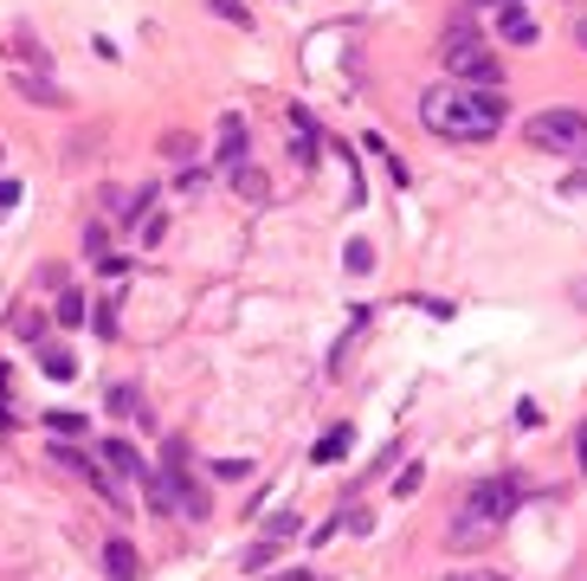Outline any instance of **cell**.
Segmentation results:
<instances>
[{
    "label": "cell",
    "instance_id": "6da1fadb",
    "mask_svg": "<svg viewBox=\"0 0 587 581\" xmlns=\"http://www.w3.org/2000/svg\"><path fill=\"white\" fill-rule=\"evenodd\" d=\"M504 91H491V84H433L426 97H420V123H426V136H440V143H491L497 129H504Z\"/></svg>",
    "mask_w": 587,
    "mask_h": 581
},
{
    "label": "cell",
    "instance_id": "7a4b0ae2",
    "mask_svg": "<svg viewBox=\"0 0 587 581\" xmlns=\"http://www.w3.org/2000/svg\"><path fill=\"white\" fill-rule=\"evenodd\" d=\"M529 149L543 155H568V162H587V116L581 111H536L523 123Z\"/></svg>",
    "mask_w": 587,
    "mask_h": 581
},
{
    "label": "cell",
    "instance_id": "3957f363",
    "mask_svg": "<svg viewBox=\"0 0 587 581\" xmlns=\"http://www.w3.org/2000/svg\"><path fill=\"white\" fill-rule=\"evenodd\" d=\"M445 72L459 77V84H504V59L497 52H484L477 39H465V45H445Z\"/></svg>",
    "mask_w": 587,
    "mask_h": 581
},
{
    "label": "cell",
    "instance_id": "277c9868",
    "mask_svg": "<svg viewBox=\"0 0 587 581\" xmlns=\"http://www.w3.org/2000/svg\"><path fill=\"white\" fill-rule=\"evenodd\" d=\"M516 504H523V478H484V485H472L465 510L491 517V523H504V517H516Z\"/></svg>",
    "mask_w": 587,
    "mask_h": 581
},
{
    "label": "cell",
    "instance_id": "5b68a950",
    "mask_svg": "<svg viewBox=\"0 0 587 581\" xmlns=\"http://www.w3.org/2000/svg\"><path fill=\"white\" fill-rule=\"evenodd\" d=\"M497 530H504V523H491V517H477V510H459L452 530H445V542H452V549H484Z\"/></svg>",
    "mask_w": 587,
    "mask_h": 581
},
{
    "label": "cell",
    "instance_id": "8992f818",
    "mask_svg": "<svg viewBox=\"0 0 587 581\" xmlns=\"http://www.w3.org/2000/svg\"><path fill=\"white\" fill-rule=\"evenodd\" d=\"M214 162H220L226 175L246 168V123H239V116H220V155H214Z\"/></svg>",
    "mask_w": 587,
    "mask_h": 581
},
{
    "label": "cell",
    "instance_id": "52a82bcc",
    "mask_svg": "<svg viewBox=\"0 0 587 581\" xmlns=\"http://www.w3.org/2000/svg\"><path fill=\"white\" fill-rule=\"evenodd\" d=\"M104 575H111V581H136V575H143V562H136L130 537H111V542H104Z\"/></svg>",
    "mask_w": 587,
    "mask_h": 581
},
{
    "label": "cell",
    "instance_id": "ba28073f",
    "mask_svg": "<svg viewBox=\"0 0 587 581\" xmlns=\"http://www.w3.org/2000/svg\"><path fill=\"white\" fill-rule=\"evenodd\" d=\"M497 33L511 39V45H529V39H536V20H529L516 0H504V7H497Z\"/></svg>",
    "mask_w": 587,
    "mask_h": 581
},
{
    "label": "cell",
    "instance_id": "9c48e42d",
    "mask_svg": "<svg viewBox=\"0 0 587 581\" xmlns=\"http://www.w3.org/2000/svg\"><path fill=\"white\" fill-rule=\"evenodd\" d=\"M291 149H297L303 168L317 162V123H310V111H291Z\"/></svg>",
    "mask_w": 587,
    "mask_h": 581
},
{
    "label": "cell",
    "instance_id": "30bf717a",
    "mask_svg": "<svg viewBox=\"0 0 587 581\" xmlns=\"http://www.w3.org/2000/svg\"><path fill=\"white\" fill-rule=\"evenodd\" d=\"M13 91H20L27 104H65V91L45 84V77H33V72H13Z\"/></svg>",
    "mask_w": 587,
    "mask_h": 581
},
{
    "label": "cell",
    "instance_id": "8fae6325",
    "mask_svg": "<svg viewBox=\"0 0 587 581\" xmlns=\"http://www.w3.org/2000/svg\"><path fill=\"white\" fill-rule=\"evenodd\" d=\"M104 465H111L116 478H136V471H143V459H136L130 439H111V446H104Z\"/></svg>",
    "mask_w": 587,
    "mask_h": 581
},
{
    "label": "cell",
    "instance_id": "7c38bea8",
    "mask_svg": "<svg viewBox=\"0 0 587 581\" xmlns=\"http://www.w3.org/2000/svg\"><path fill=\"white\" fill-rule=\"evenodd\" d=\"M39 369H45L52 382H72V375H78V355H72V349H39Z\"/></svg>",
    "mask_w": 587,
    "mask_h": 581
},
{
    "label": "cell",
    "instance_id": "4fadbf2b",
    "mask_svg": "<svg viewBox=\"0 0 587 581\" xmlns=\"http://www.w3.org/2000/svg\"><path fill=\"white\" fill-rule=\"evenodd\" d=\"M349 439H356V433H349V426H330V433H323V439H317V453H310V459H317V465L342 459V453H349Z\"/></svg>",
    "mask_w": 587,
    "mask_h": 581
},
{
    "label": "cell",
    "instance_id": "5bb4252c",
    "mask_svg": "<svg viewBox=\"0 0 587 581\" xmlns=\"http://www.w3.org/2000/svg\"><path fill=\"white\" fill-rule=\"evenodd\" d=\"M233 188L246 194V200H271V181H265L258 168H233Z\"/></svg>",
    "mask_w": 587,
    "mask_h": 581
},
{
    "label": "cell",
    "instance_id": "9a60e30c",
    "mask_svg": "<svg viewBox=\"0 0 587 581\" xmlns=\"http://www.w3.org/2000/svg\"><path fill=\"white\" fill-rule=\"evenodd\" d=\"M52 317H59L65 330H78V323H84V298H78V291H59V310H52Z\"/></svg>",
    "mask_w": 587,
    "mask_h": 581
},
{
    "label": "cell",
    "instance_id": "2e32d148",
    "mask_svg": "<svg viewBox=\"0 0 587 581\" xmlns=\"http://www.w3.org/2000/svg\"><path fill=\"white\" fill-rule=\"evenodd\" d=\"M111 407H116V414H130V421H143V394H136L130 382H123V387H111Z\"/></svg>",
    "mask_w": 587,
    "mask_h": 581
},
{
    "label": "cell",
    "instance_id": "e0dca14e",
    "mask_svg": "<svg viewBox=\"0 0 587 581\" xmlns=\"http://www.w3.org/2000/svg\"><path fill=\"white\" fill-rule=\"evenodd\" d=\"M342 266L356 271V278H362V271H374V246H368V239H356V246L342 252Z\"/></svg>",
    "mask_w": 587,
    "mask_h": 581
},
{
    "label": "cell",
    "instance_id": "ac0fdd59",
    "mask_svg": "<svg viewBox=\"0 0 587 581\" xmlns=\"http://www.w3.org/2000/svg\"><path fill=\"white\" fill-rule=\"evenodd\" d=\"M265 537H271V542L297 537V517H291V510H271V517H265Z\"/></svg>",
    "mask_w": 587,
    "mask_h": 581
},
{
    "label": "cell",
    "instance_id": "d6986e66",
    "mask_svg": "<svg viewBox=\"0 0 587 581\" xmlns=\"http://www.w3.org/2000/svg\"><path fill=\"white\" fill-rule=\"evenodd\" d=\"M45 426H52V433H65V439H72V433H84V414H72V407H59V414H45Z\"/></svg>",
    "mask_w": 587,
    "mask_h": 581
},
{
    "label": "cell",
    "instance_id": "ffe728a7",
    "mask_svg": "<svg viewBox=\"0 0 587 581\" xmlns=\"http://www.w3.org/2000/svg\"><path fill=\"white\" fill-rule=\"evenodd\" d=\"M207 7H214V13H220V20H233V27H253V13H246V7H239V0H207Z\"/></svg>",
    "mask_w": 587,
    "mask_h": 581
},
{
    "label": "cell",
    "instance_id": "44dd1931",
    "mask_svg": "<svg viewBox=\"0 0 587 581\" xmlns=\"http://www.w3.org/2000/svg\"><path fill=\"white\" fill-rule=\"evenodd\" d=\"M214 478H226V485H233V478H253V459H220L214 465Z\"/></svg>",
    "mask_w": 587,
    "mask_h": 581
},
{
    "label": "cell",
    "instance_id": "7402d4cb",
    "mask_svg": "<svg viewBox=\"0 0 587 581\" xmlns=\"http://www.w3.org/2000/svg\"><path fill=\"white\" fill-rule=\"evenodd\" d=\"M13 330H20V336L33 343V336H45V317H33V310H20V317H13Z\"/></svg>",
    "mask_w": 587,
    "mask_h": 581
},
{
    "label": "cell",
    "instance_id": "603a6c76",
    "mask_svg": "<svg viewBox=\"0 0 587 581\" xmlns=\"http://www.w3.org/2000/svg\"><path fill=\"white\" fill-rule=\"evenodd\" d=\"M13 200H20V181H0V214H13Z\"/></svg>",
    "mask_w": 587,
    "mask_h": 581
},
{
    "label": "cell",
    "instance_id": "cb8c5ba5",
    "mask_svg": "<svg viewBox=\"0 0 587 581\" xmlns=\"http://www.w3.org/2000/svg\"><path fill=\"white\" fill-rule=\"evenodd\" d=\"M562 194H587V168H575V175L562 181Z\"/></svg>",
    "mask_w": 587,
    "mask_h": 581
},
{
    "label": "cell",
    "instance_id": "d4e9b609",
    "mask_svg": "<svg viewBox=\"0 0 587 581\" xmlns=\"http://www.w3.org/2000/svg\"><path fill=\"white\" fill-rule=\"evenodd\" d=\"M575 453H581V471H587V426L575 433Z\"/></svg>",
    "mask_w": 587,
    "mask_h": 581
},
{
    "label": "cell",
    "instance_id": "484cf974",
    "mask_svg": "<svg viewBox=\"0 0 587 581\" xmlns=\"http://www.w3.org/2000/svg\"><path fill=\"white\" fill-rule=\"evenodd\" d=\"M271 581H317V575H303V569H297V575H271Z\"/></svg>",
    "mask_w": 587,
    "mask_h": 581
},
{
    "label": "cell",
    "instance_id": "4316f807",
    "mask_svg": "<svg viewBox=\"0 0 587 581\" xmlns=\"http://www.w3.org/2000/svg\"><path fill=\"white\" fill-rule=\"evenodd\" d=\"M575 39H581V52H587V20H581V27H575Z\"/></svg>",
    "mask_w": 587,
    "mask_h": 581
},
{
    "label": "cell",
    "instance_id": "83f0119b",
    "mask_svg": "<svg viewBox=\"0 0 587 581\" xmlns=\"http://www.w3.org/2000/svg\"><path fill=\"white\" fill-rule=\"evenodd\" d=\"M445 581H472V569H459V575H445Z\"/></svg>",
    "mask_w": 587,
    "mask_h": 581
},
{
    "label": "cell",
    "instance_id": "f1b7e54d",
    "mask_svg": "<svg viewBox=\"0 0 587 581\" xmlns=\"http://www.w3.org/2000/svg\"><path fill=\"white\" fill-rule=\"evenodd\" d=\"M472 7H504V0H472Z\"/></svg>",
    "mask_w": 587,
    "mask_h": 581
},
{
    "label": "cell",
    "instance_id": "f546056e",
    "mask_svg": "<svg viewBox=\"0 0 587 581\" xmlns=\"http://www.w3.org/2000/svg\"><path fill=\"white\" fill-rule=\"evenodd\" d=\"M472 581H504V575H472Z\"/></svg>",
    "mask_w": 587,
    "mask_h": 581
},
{
    "label": "cell",
    "instance_id": "4dcf8cb0",
    "mask_svg": "<svg viewBox=\"0 0 587 581\" xmlns=\"http://www.w3.org/2000/svg\"><path fill=\"white\" fill-rule=\"evenodd\" d=\"M575 298H581V304H587V284H581V291H575Z\"/></svg>",
    "mask_w": 587,
    "mask_h": 581
},
{
    "label": "cell",
    "instance_id": "1f68e13d",
    "mask_svg": "<svg viewBox=\"0 0 587 581\" xmlns=\"http://www.w3.org/2000/svg\"><path fill=\"white\" fill-rule=\"evenodd\" d=\"M0 426H7V421H0Z\"/></svg>",
    "mask_w": 587,
    "mask_h": 581
}]
</instances>
